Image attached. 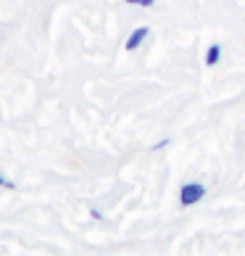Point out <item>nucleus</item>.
<instances>
[{"instance_id": "obj_1", "label": "nucleus", "mask_w": 245, "mask_h": 256, "mask_svg": "<svg viewBox=\"0 0 245 256\" xmlns=\"http://www.w3.org/2000/svg\"><path fill=\"white\" fill-rule=\"evenodd\" d=\"M206 198V185L203 182H185L180 188V204L187 208V206H195Z\"/></svg>"}, {"instance_id": "obj_2", "label": "nucleus", "mask_w": 245, "mask_h": 256, "mask_svg": "<svg viewBox=\"0 0 245 256\" xmlns=\"http://www.w3.org/2000/svg\"><path fill=\"white\" fill-rule=\"evenodd\" d=\"M148 34H150V26H137V30H132V34L127 37V42H124V48L127 50H137L140 45L148 40Z\"/></svg>"}, {"instance_id": "obj_3", "label": "nucleus", "mask_w": 245, "mask_h": 256, "mask_svg": "<svg viewBox=\"0 0 245 256\" xmlns=\"http://www.w3.org/2000/svg\"><path fill=\"white\" fill-rule=\"evenodd\" d=\"M206 66H216L222 61V45H209V50H206Z\"/></svg>"}, {"instance_id": "obj_4", "label": "nucleus", "mask_w": 245, "mask_h": 256, "mask_svg": "<svg viewBox=\"0 0 245 256\" xmlns=\"http://www.w3.org/2000/svg\"><path fill=\"white\" fill-rule=\"evenodd\" d=\"M124 3H129V6H140V8H150L156 3V0H124Z\"/></svg>"}, {"instance_id": "obj_5", "label": "nucleus", "mask_w": 245, "mask_h": 256, "mask_svg": "<svg viewBox=\"0 0 245 256\" xmlns=\"http://www.w3.org/2000/svg\"><path fill=\"white\" fill-rule=\"evenodd\" d=\"M166 146H169V138H161V140H158V143L153 146V150H164Z\"/></svg>"}, {"instance_id": "obj_6", "label": "nucleus", "mask_w": 245, "mask_h": 256, "mask_svg": "<svg viewBox=\"0 0 245 256\" xmlns=\"http://www.w3.org/2000/svg\"><path fill=\"white\" fill-rule=\"evenodd\" d=\"M0 188H11V190H13V188H16V185L11 182V180H5L3 174H0Z\"/></svg>"}]
</instances>
